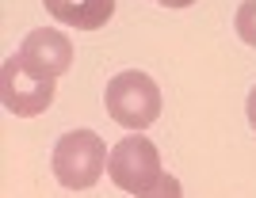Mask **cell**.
<instances>
[{"instance_id":"6","label":"cell","mask_w":256,"mask_h":198,"mask_svg":"<svg viewBox=\"0 0 256 198\" xmlns=\"http://www.w3.org/2000/svg\"><path fill=\"white\" fill-rule=\"evenodd\" d=\"M58 23L76 31H100L115 15V0H42Z\"/></svg>"},{"instance_id":"9","label":"cell","mask_w":256,"mask_h":198,"mask_svg":"<svg viewBox=\"0 0 256 198\" xmlns=\"http://www.w3.org/2000/svg\"><path fill=\"white\" fill-rule=\"evenodd\" d=\"M153 4H164V8H188V4H195V0H153Z\"/></svg>"},{"instance_id":"4","label":"cell","mask_w":256,"mask_h":198,"mask_svg":"<svg viewBox=\"0 0 256 198\" xmlns=\"http://www.w3.org/2000/svg\"><path fill=\"white\" fill-rule=\"evenodd\" d=\"M54 95H58V84L54 80L34 76L20 57L4 61V69H0V99H4V107L12 115H20V118L42 115L46 107L54 103Z\"/></svg>"},{"instance_id":"5","label":"cell","mask_w":256,"mask_h":198,"mask_svg":"<svg viewBox=\"0 0 256 198\" xmlns=\"http://www.w3.org/2000/svg\"><path fill=\"white\" fill-rule=\"evenodd\" d=\"M34 76H42V80H58L62 73H69V65H73V42L69 34H62L58 27H38L23 38L20 53H16Z\"/></svg>"},{"instance_id":"3","label":"cell","mask_w":256,"mask_h":198,"mask_svg":"<svg viewBox=\"0 0 256 198\" xmlns=\"http://www.w3.org/2000/svg\"><path fill=\"white\" fill-rule=\"evenodd\" d=\"M104 103H107V115L115 118L118 126L146 130V126H153L160 118V88L153 84L150 73L126 69V73H118L115 80L107 84Z\"/></svg>"},{"instance_id":"8","label":"cell","mask_w":256,"mask_h":198,"mask_svg":"<svg viewBox=\"0 0 256 198\" xmlns=\"http://www.w3.org/2000/svg\"><path fill=\"white\" fill-rule=\"evenodd\" d=\"M245 115H248V126L256 130V88L248 92V103H245Z\"/></svg>"},{"instance_id":"2","label":"cell","mask_w":256,"mask_h":198,"mask_svg":"<svg viewBox=\"0 0 256 198\" xmlns=\"http://www.w3.org/2000/svg\"><path fill=\"white\" fill-rule=\"evenodd\" d=\"M107 141L96 130H69L54 145V176L65 191H88L107 172Z\"/></svg>"},{"instance_id":"7","label":"cell","mask_w":256,"mask_h":198,"mask_svg":"<svg viewBox=\"0 0 256 198\" xmlns=\"http://www.w3.org/2000/svg\"><path fill=\"white\" fill-rule=\"evenodd\" d=\"M237 34H241V42H248L256 50V0H245L237 8Z\"/></svg>"},{"instance_id":"1","label":"cell","mask_w":256,"mask_h":198,"mask_svg":"<svg viewBox=\"0 0 256 198\" xmlns=\"http://www.w3.org/2000/svg\"><path fill=\"white\" fill-rule=\"evenodd\" d=\"M107 176L118 191L126 195H180V183L172 176H164L160 168V153L150 137H142V130H134L130 137L111 145V157H107Z\"/></svg>"}]
</instances>
